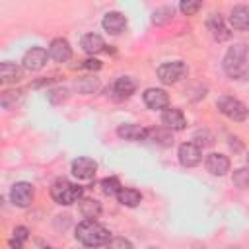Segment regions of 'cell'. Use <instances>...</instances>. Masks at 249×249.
I'll list each match as a JSON object with an SVG mask.
<instances>
[{"mask_svg": "<svg viewBox=\"0 0 249 249\" xmlns=\"http://www.w3.org/2000/svg\"><path fill=\"white\" fill-rule=\"evenodd\" d=\"M222 66H224V72L231 80L247 82L249 80V45L237 43L230 47L224 54Z\"/></svg>", "mask_w": 249, "mask_h": 249, "instance_id": "1", "label": "cell"}, {"mask_svg": "<svg viewBox=\"0 0 249 249\" xmlns=\"http://www.w3.org/2000/svg\"><path fill=\"white\" fill-rule=\"evenodd\" d=\"M76 239L88 247H99L109 243V230L95 220H84L76 226Z\"/></svg>", "mask_w": 249, "mask_h": 249, "instance_id": "2", "label": "cell"}, {"mask_svg": "<svg viewBox=\"0 0 249 249\" xmlns=\"http://www.w3.org/2000/svg\"><path fill=\"white\" fill-rule=\"evenodd\" d=\"M51 196L56 204L62 206H70L74 202H80L84 198V189L68 179H56L51 185Z\"/></svg>", "mask_w": 249, "mask_h": 249, "instance_id": "3", "label": "cell"}, {"mask_svg": "<svg viewBox=\"0 0 249 249\" xmlns=\"http://www.w3.org/2000/svg\"><path fill=\"white\" fill-rule=\"evenodd\" d=\"M216 107H218V111H220L224 117H228L230 121H235V123L245 121L247 115H249V109H247L239 99H235V97H231V95H222V97H218Z\"/></svg>", "mask_w": 249, "mask_h": 249, "instance_id": "4", "label": "cell"}, {"mask_svg": "<svg viewBox=\"0 0 249 249\" xmlns=\"http://www.w3.org/2000/svg\"><path fill=\"white\" fill-rule=\"evenodd\" d=\"M187 64L183 60H171V62H163L161 66H158V78L161 80V84H175L181 78L187 76Z\"/></svg>", "mask_w": 249, "mask_h": 249, "instance_id": "5", "label": "cell"}, {"mask_svg": "<svg viewBox=\"0 0 249 249\" xmlns=\"http://www.w3.org/2000/svg\"><path fill=\"white\" fill-rule=\"evenodd\" d=\"M33 196H35V191H33V185L27 183V181H18L12 185L10 189V200L19 206V208H25L33 202Z\"/></svg>", "mask_w": 249, "mask_h": 249, "instance_id": "6", "label": "cell"}, {"mask_svg": "<svg viewBox=\"0 0 249 249\" xmlns=\"http://www.w3.org/2000/svg\"><path fill=\"white\" fill-rule=\"evenodd\" d=\"M177 158L181 161V165L185 167H195L200 163L202 160V150L195 144V142H183L177 150Z\"/></svg>", "mask_w": 249, "mask_h": 249, "instance_id": "7", "label": "cell"}, {"mask_svg": "<svg viewBox=\"0 0 249 249\" xmlns=\"http://www.w3.org/2000/svg\"><path fill=\"white\" fill-rule=\"evenodd\" d=\"M47 58H49V51L43 49V47H31L25 54H23V68L27 70H41L45 64H47Z\"/></svg>", "mask_w": 249, "mask_h": 249, "instance_id": "8", "label": "cell"}, {"mask_svg": "<svg viewBox=\"0 0 249 249\" xmlns=\"http://www.w3.org/2000/svg\"><path fill=\"white\" fill-rule=\"evenodd\" d=\"M206 27H208L210 35H212L216 41H226V39H230V35H231L230 29H228V25H226V21H224V18H222L218 12H212V14L208 16Z\"/></svg>", "mask_w": 249, "mask_h": 249, "instance_id": "9", "label": "cell"}, {"mask_svg": "<svg viewBox=\"0 0 249 249\" xmlns=\"http://www.w3.org/2000/svg\"><path fill=\"white\" fill-rule=\"evenodd\" d=\"M161 123H163V126L169 128L171 132H173V130H183V128L187 126V119H185L183 111L177 109V107H167V109H163V113H161Z\"/></svg>", "mask_w": 249, "mask_h": 249, "instance_id": "10", "label": "cell"}, {"mask_svg": "<svg viewBox=\"0 0 249 249\" xmlns=\"http://www.w3.org/2000/svg\"><path fill=\"white\" fill-rule=\"evenodd\" d=\"M142 99H144L146 107L148 109H154V111L156 109H167V105H169L167 93L163 89H160V88H148L142 93Z\"/></svg>", "mask_w": 249, "mask_h": 249, "instance_id": "11", "label": "cell"}, {"mask_svg": "<svg viewBox=\"0 0 249 249\" xmlns=\"http://www.w3.org/2000/svg\"><path fill=\"white\" fill-rule=\"evenodd\" d=\"M204 165H206L208 173L218 175V177H222V175H226L230 171V160H228V156L218 154V152L208 154L206 160H204Z\"/></svg>", "mask_w": 249, "mask_h": 249, "instance_id": "12", "label": "cell"}, {"mask_svg": "<svg viewBox=\"0 0 249 249\" xmlns=\"http://www.w3.org/2000/svg\"><path fill=\"white\" fill-rule=\"evenodd\" d=\"M72 175L76 177V179H84V181H88V179H91L93 175H95V171H97V163L91 160V158H78V160H74L72 161Z\"/></svg>", "mask_w": 249, "mask_h": 249, "instance_id": "13", "label": "cell"}, {"mask_svg": "<svg viewBox=\"0 0 249 249\" xmlns=\"http://www.w3.org/2000/svg\"><path fill=\"white\" fill-rule=\"evenodd\" d=\"M49 56L54 62H68L72 58V47L66 39H53L49 45Z\"/></svg>", "mask_w": 249, "mask_h": 249, "instance_id": "14", "label": "cell"}, {"mask_svg": "<svg viewBox=\"0 0 249 249\" xmlns=\"http://www.w3.org/2000/svg\"><path fill=\"white\" fill-rule=\"evenodd\" d=\"M101 25H103V29H105L107 33L119 35V33H123L124 27H126V18H124L121 12H107V14L103 16Z\"/></svg>", "mask_w": 249, "mask_h": 249, "instance_id": "15", "label": "cell"}, {"mask_svg": "<svg viewBox=\"0 0 249 249\" xmlns=\"http://www.w3.org/2000/svg\"><path fill=\"white\" fill-rule=\"evenodd\" d=\"M117 134H119V138H123V140L140 142V140H146L148 130H146L144 126H140V124H134V123H124V124H119Z\"/></svg>", "mask_w": 249, "mask_h": 249, "instance_id": "16", "label": "cell"}, {"mask_svg": "<svg viewBox=\"0 0 249 249\" xmlns=\"http://www.w3.org/2000/svg\"><path fill=\"white\" fill-rule=\"evenodd\" d=\"M230 25L239 31L249 29V6H243V4L233 6L230 12Z\"/></svg>", "mask_w": 249, "mask_h": 249, "instance_id": "17", "label": "cell"}, {"mask_svg": "<svg viewBox=\"0 0 249 249\" xmlns=\"http://www.w3.org/2000/svg\"><path fill=\"white\" fill-rule=\"evenodd\" d=\"M80 45H82V49H84L88 54H97V53H101V51L105 49V41H103V37L97 35V33H86V35L82 37Z\"/></svg>", "mask_w": 249, "mask_h": 249, "instance_id": "18", "label": "cell"}, {"mask_svg": "<svg viewBox=\"0 0 249 249\" xmlns=\"http://www.w3.org/2000/svg\"><path fill=\"white\" fill-rule=\"evenodd\" d=\"M134 89H136V84H134V80L128 78V76H121V78H117L115 84H113V93H115L119 99L130 97V95L134 93Z\"/></svg>", "mask_w": 249, "mask_h": 249, "instance_id": "19", "label": "cell"}, {"mask_svg": "<svg viewBox=\"0 0 249 249\" xmlns=\"http://www.w3.org/2000/svg\"><path fill=\"white\" fill-rule=\"evenodd\" d=\"M21 74H23V72H21V66H18L16 62L6 60V62L0 64V80H2L4 84L21 80Z\"/></svg>", "mask_w": 249, "mask_h": 249, "instance_id": "20", "label": "cell"}, {"mask_svg": "<svg viewBox=\"0 0 249 249\" xmlns=\"http://www.w3.org/2000/svg\"><path fill=\"white\" fill-rule=\"evenodd\" d=\"M117 200H119L123 206L134 208V206L140 204L142 195H140V191H136V189H132V187H123V189L119 191V195H117Z\"/></svg>", "mask_w": 249, "mask_h": 249, "instance_id": "21", "label": "cell"}, {"mask_svg": "<svg viewBox=\"0 0 249 249\" xmlns=\"http://www.w3.org/2000/svg\"><path fill=\"white\" fill-rule=\"evenodd\" d=\"M78 204H80V212L86 220H95L101 214V204L95 198H82Z\"/></svg>", "mask_w": 249, "mask_h": 249, "instance_id": "22", "label": "cell"}, {"mask_svg": "<svg viewBox=\"0 0 249 249\" xmlns=\"http://www.w3.org/2000/svg\"><path fill=\"white\" fill-rule=\"evenodd\" d=\"M146 140H152L154 144H160V146H169L173 142V134L169 128H152L148 130Z\"/></svg>", "mask_w": 249, "mask_h": 249, "instance_id": "23", "label": "cell"}, {"mask_svg": "<svg viewBox=\"0 0 249 249\" xmlns=\"http://www.w3.org/2000/svg\"><path fill=\"white\" fill-rule=\"evenodd\" d=\"M121 189H123V185H121V181H119L117 177H105V179L101 181V191H103L107 196H117Z\"/></svg>", "mask_w": 249, "mask_h": 249, "instance_id": "24", "label": "cell"}, {"mask_svg": "<svg viewBox=\"0 0 249 249\" xmlns=\"http://www.w3.org/2000/svg\"><path fill=\"white\" fill-rule=\"evenodd\" d=\"M171 18H173V8H169V6H161V8H158V10L154 12L152 21L158 23V25H161V23L169 21Z\"/></svg>", "mask_w": 249, "mask_h": 249, "instance_id": "25", "label": "cell"}, {"mask_svg": "<svg viewBox=\"0 0 249 249\" xmlns=\"http://www.w3.org/2000/svg\"><path fill=\"white\" fill-rule=\"evenodd\" d=\"M76 88H78V91H82V93H93L97 88H99V82H97V78H82L78 84H76Z\"/></svg>", "mask_w": 249, "mask_h": 249, "instance_id": "26", "label": "cell"}, {"mask_svg": "<svg viewBox=\"0 0 249 249\" xmlns=\"http://www.w3.org/2000/svg\"><path fill=\"white\" fill-rule=\"evenodd\" d=\"M200 8H202V4H200L198 0H195V2H193V0H183V2L179 4V10H181L183 14H187V16H195Z\"/></svg>", "mask_w": 249, "mask_h": 249, "instance_id": "27", "label": "cell"}, {"mask_svg": "<svg viewBox=\"0 0 249 249\" xmlns=\"http://www.w3.org/2000/svg\"><path fill=\"white\" fill-rule=\"evenodd\" d=\"M233 183H235L239 189L249 187V171H247V169H237V171L233 173Z\"/></svg>", "mask_w": 249, "mask_h": 249, "instance_id": "28", "label": "cell"}, {"mask_svg": "<svg viewBox=\"0 0 249 249\" xmlns=\"http://www.w3.org/2000/svg\"><path fill=\"white\" fill-rule=\"evenodd\" d=\"M107 249H134V247L124 237H111L109 243H107Z\"/></svg>", "mask_w": 249, "mask_h": 249, "instance_id": "29", "label": "cell"}, {"mask_svg": "<svg viewBox=\"0 0 249 249\" xmlns=\"http://www.w3.org/2000/svg\"><path fill=\"white\" fill-rule=\"evenodd\" d=\"M16 93H19V91H6V93L2 95V107H6V109L14 107V105L18 103V97H19V95H16Z\"/></svg>", "mask_w": 249, "mask_h": 249, "instance_id": "30", "label": "cell"}, {"mask_svg": "<svg viewBox=\"0 0 249 249\" xmlns=\"http://www.w3.org/2000/svg\"><path fill=\"white\" fill-rule=\"evenodd\" d=\"M27 237H29L27 228H23V226L14 228V235H12V239H14V241H18V243H21V245H23V241H25Z\"/></svg>", "mask_w": 249, "mask_h": 249, "instance_id": "31", "label": "cell"}, {"mask_svg": "<svg viewBox=\"0 0 249 249\" xmlns=\"http://www.w3.org/2000/svg\"><path fill=\"white\" fill-rule=\"evenodd\" d=\"M80 68H86V70H99V68H101V62H99L97 58H86V60H82Z\"/></svg>", "mask_w": 249, "mask_h": 249, "instance_id": "32", "label": "cell"}, {"mask_svg": "<svg viewBox=\"0 0 249 249\" xmlns=\"http://www.w3.org/2000/svg\"><path fill=\"white\" fill-rule=\"evenodd\" d=\"M41 249H53V247H41Z\"/></svg>", "mask_w": 249, "mask_h": 249, "instance_id": "33", "label": "cell"}, {"mask_svg": "<svg viewBox=\"0 0 249 249\" xmlns=\"http://www.w3.org/2000/svg\"><path fill=\"white\" fill-rule=\"evenodd\" d=\"M247 163H249V152H247Z\"/></svg>", "mask_w": 249, "mask_h": 249, "instance_id": "34", "label": "cell"}, {"mask_svg": "<svg viewBox=\"0 0 249 249\" xmlns=\"http://www.w3.org/2000/svg\"><path fill=\"white\" fill-rule=\"evenodd\" d=\"M150 249H154V247H150Z\"/></svg>", "mask_w": 249, "mask_h": 249, "instance_id": "35", "label": "cell"}]
</instances>
